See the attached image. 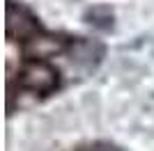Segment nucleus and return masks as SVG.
Listing matches in <instances>:
<instances>
[]
</instances>
